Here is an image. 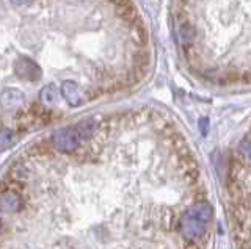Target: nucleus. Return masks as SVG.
<instances>
[{"mask_svg":"<svg viewBox=\"0 0 251 249\" xmlns=\"http://www.w3.org/2000/svg\"><path fill=\"white\" fill-rule=\"evenodd\" d=\"M120 126L83 119L11 161L2 249L209 248L215 212L188 147Z\"/></svg>","mask_w":251,"mask_h":249,"instance_id":"1","label":"nucleus"},{"mask_svg":"<svg viewBox=\"0 0 251 249\" xmlns=\"http://www.w3.org/2000/svg\"><path fill=\"white\" fill-rule=\"evenodd\" d=\"M227 210L235 249H251V138H243L227 166Z\"/></svg>","mask_w":251,"mask_h":249,"instance_id":"2","label":"nucleus"},{"mask_svg":"<svg viewBox=\"0 0 251 249\" xmlns=\"http://www.w3.org/2000/svg\"><path fill=\"white\" fill-rule=\"evenodd\" d=\"M14 74L24 80H38L41 77V69L30 58H21L14 65Z\"/></svg>","mask_w":251,"mask_h":249,"instance_id":"3","label":"nucleus"},{"mask_svg":"<svg viewBox=\"0 0 251 249\" xmlns=\"http://www.w3.org/2000/svg\"><path fill=\"white\" fill-rule=\"evenodd\" d=\"M61 92H63V96H65L66 102L69 105H73V107L82 105L83 100H85L80 88H78L77 85H75V82H73V80L63 82V85H61Z\"/></svg>","mask_w":251,"mask_h":249,"instance_id":"4","label":"nucleus"},{"mask_svg":"<svg viewBox=\"0 0 251 249\" xmlns=\"http://www.w3.org/2000/svg\"><path fill=\"white\" fill-rule=\"evenodd\" d=\"M2 104L5 107V110H18L19 107L25 104V96L21 91L5 90L2 92Z\"/></svg>","mask_w":251,"mask_h":249,"instance_id":"5","label":"nucleus"},{"mask_svg":"<svg viewBox=\"0 0 251 249\" xmlns=\"http://www.w3.org/2000/svg\"><path fill=\"white\" fill-rule=\"evenodd\" d=\"M176 35H177V40L180 44H184V45H188L190 43H193L195 40V28L188 24L187 21H180L177 22V27H176Z\"/></svg>","mask_w":251,"mask_h":249,"instance_id":"6","label":"nucleus"},{"mask_svg":"<svg viewBox=\"0 0 251 249\" xmlns=\"http://www.w3.org/2000/svg\"><path fill=\"white\" fill-rule=\"evenodd\" d=\"M60 100V92L55 85H47L41 91V104L44 105H55Z\"/></svg>","mask_w":251,"mask_h":249,"instance_id":"7","label":"nucleus"},{"mask_svg":"<svg viewBox=\"0 0 251 249\" xmlns=\"http://www.w3.org/2000/svg\"><path fill=\"white\" fill-rule=\"evenodd\" d=\"M13 2H14L16 5H22V3H27V2H30V0H13Z\"/></svg>","mask_w":251,"mask_h":249,"instance_id":"8","label":"nucleus"}]
</instances>
